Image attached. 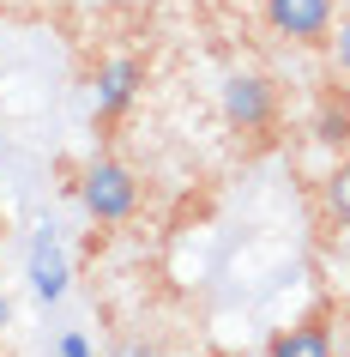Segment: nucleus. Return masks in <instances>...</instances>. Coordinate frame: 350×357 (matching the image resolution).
<instances>
[{
  "mask_svg": "<svg viewBox=\"0 0 350 357\" xmlns=\"http://www.w3.org/2000/svg\"><path fill=\"white\" fill-rule=\"evenodd\" d=\"M266 357H332V333L320 327V321H302V327H284V333H272Z\"/></svg>",
  "mask_w": 350,
  "mask_h": 357,
  "instance_id": "5",
  "label": "nucleus"
},
{
  "mask_svg": "<svg viewBox=\"0 0 350 357\" xmlns=\"http://www.w3.org/2000/svg\"><path fill=\"white\" fill-rule=\"evenodd\" d=\"M260 19L272 24L278 37L290 43H332V19H338V0H260Z\"/></svg>",
  "mask_w": 350,
  "mask_h": 357,
  "instance_id": "3",
  "label": "nucleus"
},
{
  "mask_svg": "<svg viewBox=\"0 0 350 357\" xmlns=\"http://www.w3.org/2000/svg\"><path fill=\"white\" fill-rule=\"evenodd\" d=\"M223 121L236 133H266L278 121V91L266 73H230L223 79Z\"/></svg>",
  "mask_w": 350,
  "mask_h": 357,
  "instance_id": "2",
  "label": "nucleus"
},
{
  "mask_svg": "<svg viewBox=\"0 0 350 357\" xmlns=\"http://www.w3.org/2000/svg\"><path fill=\"white\" fill-rule=\"evenodd\" d=\"M139 79H145V61H133V55H115L97 67V128H109L115 115L133 103Z\"/></svg>",
  "mask_w": 350,
  "mask_h": 357,
  "instance_id": "4",
  "label": "nucleus"
},
{
  "mask_svg": "<svg viewBox=\"0 0 350 357\" xmlns=\"http://www.w3.org/2000/svg\"><path fill=\"white\" fill-rule=\"evenodd\" d=\"M79 200H85V212L97 225H127L139 212V182H133V169L121 158H91L85 176H79Z\"/></svg>",
  "mask_w": 350,
  "mask_h": 357,
  "instance_id": "1",
  "label": "nucleus"
},
{
  "mask_svg": "<svg viewBox=\"0 0 350 357\" xmlns=\"http://www.w3.org/2000/svg\"><path fill=\"white\" fill-rule=\"evenodd\" d=\"M31 284H37V297H42V303H55L61 291H67V261H61V248L49 243V236L31 248Z\"/></svg>",
  "mask_w": 350,
  "mask_h": 357,
  "instance_id": "6",
  "label": "nucleus"
},
{
  "mask_svg": "<svg viewBox=\"0 0 350 357\" xmlns=\"http://www.w3.org/2000/svg\"><path fill=\"white\" fill-rule=\"evenodd\" d=\"M332 49H338V73L350 79V19L338 24V31H332Z\"/></svg>",
  "mask_w": 350,
  "mask_h": 357,
  "instance_id": "10",
  "label": "nucleus"
},
{
  "mask_svg": "<svg viewBox=\"0 0 350 357\" xmlns=\"http://www.w3.org/2000/svg\"><path fill=\"white\" fill-rule=\"evenodd\" d=\"M13 327V303H6V291H0V333Z\"/></svg>",
  "mask_w": 350,
  "mask_h": 357,
  "instance_id": "12",
  "label": "nucleus"
},
{
  "mask_svg": "<svg viewBox=\"0 0 350 357\" xmlns=\"http://www.w3.org/2000/svg\"><path fill=\"white\" fill-rule=\"evenodd\" d=\"M314 133H320L326 146H350V97L344 91H326V97H320V109H314Z\"/></svg>",
  "mask_w": 350,
  "mask_h": 357,
  "instance_id": "7",
  "label": "nucleus"
},
{
  "mask_svg": "<svg viewBox=\"0 0 350 357\" xmlns=\"http://www.w3.org/2000/svg\"><path fill=\"white\" fill-rule=\"evenodd\" d=\"M326 212L350 230V158H338V169L326 176Z\"/></svg>",
  "mask_w": 350,
  "mask_h": 357,
  "instance_id": "8",
  "label": "nucleus"
},
{
  "mask_svg": "<svg viewBox=\"0 0 350 357\" xmlns=\"http://www.w3.org/2000/svg\"><path fill=\"white\" fill-rule=\"evenodd\" d=\"M61 357H91V345H85L79 333H67V339H61Z\"/></svg>",
  "mask_w": 350,
  "mask_h": 357,
  "instance_id": "11",
  "label": "nucleus"
},
{
  "mask_svg": "<svg viewBox=\"0 0 350 357\" xmlns=\"http://www.w3.org/2000/svg\"><path fill=\"white\" fill-rule=\"evenodd\" d=\"M109 357H164V345L157 339H115Z\"/></svg>",
  "mask_w": 350,
  "mask_h": 357,
  "instance_id": "9",
  "label": "nucleus"
}]
</instances>
